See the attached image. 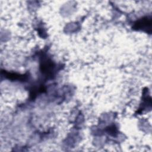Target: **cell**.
<instances>
[{
  "label": "cell",
  "mask_w": 152,
  "mask_h": 152,
  "mask_svg": "<svg viewBox=\"0 0 152 152\" xmlns=\"http://www.w3.org/2000/svg\"><path fill=\"white\" fill-rule=\"evenodd\" d=\"M151 19L146 17L137 21L135 25V27L138 29H151Z\"/></svg>",
  "instance_id": "obj_1"
}]
</instances>
